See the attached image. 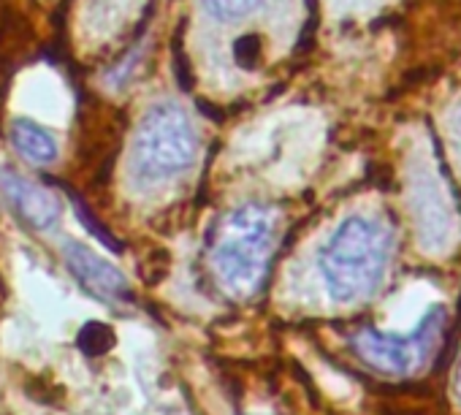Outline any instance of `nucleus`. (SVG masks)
<instances>
[{
    "instance_id": "nucleus-9",
    "label": "nucleus",
    "mask_w": 461,
    "mask_h": 415,
    "mask_svg": "<svg viewBox=\"0 0 461 415\" xmlns=\"http://www.w3.org/2000/svg\"><path fill=\"white\" fill-rule=\"evenodd\" d=\"M456 396L461 399V364H458V372H456Z\"/></svg>"
},
{
    "instance_id": "nucleus-5",
    "label": "nucleus",
    "mask_w": 461,
    "mask_h": 415,
    "mask_svg": "<svg viewBox=\"0 0 461 415\" xmlns=\"http://www.w3.org/2000/svg\"><path fill=\"white\" fill-rule=\"evenodd\" d=\"M63 258H66L71 275L93 296L106 299V302H120V299H128L131 296L125 275L117 266H112L106 258H101L95 250H90V248H85L79 242H66Z\"/></svg>"
},
{
    "instance_id": "nucleus-3",
    "label": "nucleus",
    "mask_w": 461,
    "mask_h": 415,
    "mask_svg": "<svg viewBox=\"0 0 461 415\" xmlns=\"http://www.w3.org/2000/svg\"><path fill=\"white\" fill-rule=\"evenodd\" d=\"M198 152V136L185 114L174 104L152 106L133 139L131 174L139 185H160L185 174Z\"/></svg>"
},
{
    "instance_id": "nucleus-2",
    "label": "nucleus",
    "mask_w": 461,
    "mask_h": 415,
    "mask_svg": "<svg viewBox=\"0 0 461 415\" xmlns=\"http://www.w3.org/2000/svg\"><path fill=\"white\" fill-rule=\"evenodd\" d=\"M391 261L388 229L366 215H350L337 226L321 250V275L329 296L339 304H353L377 291Z\"/></svg>"
},
{
    "instance_id": "nucleus-8",
    "label": "nucleus",
    "mask_w": 461,
    "mask_h": 415,
    "mask_svg": "<svg viewBox=\"0 0 461 415\" xmlns=\"http://www.w3.org/2000/svg\"><path fill=\"white\" fill-rule=\"evenodd\" d=\"M203 9L220 20V23H234L242 17H250L258 6H264L267 0H201Z\"/></svg>"
},
{
    "instance_id": "nucleus-7",
    "label": "nucleus",
    "mask_w": 461,
    "mask_h": 415,
    "mask_svg": "<svg viewBox=\"0 0 461 415\" xmlns=\"http://www.w3.org/2000/svg\"><path fill=\"white\" fill-rule=\"evenodd\" d=\"M12 141L20 155H25L33 163H52L58 158V141L55 136L39 125L36 120L20 117L12 122Z\"/></svg>"
},
{
    "instance_id": "nucleus-4",
    "label": "nucleus",
    "mask_w": 461,
    "mask_h": 415,
    "mask_svg": "<svg viewBox=\"0 0 461 415\" xmlns=\"http://www.w3.org/2000/svg\"><path fill=\"white\" fill-rule=\"evenodd\" d=\"M442 323H445V310L437 304L418 320V326L410 334H385L377 329H361L353 337V347L375 369L391 374H410L437 347Z\"/></svg>"
},
{
    "instance_id": "nucleus-6",
    "label": "nucleus",
    "mask_w": 461,
    "mask_h": 415,
    "mask_svg": "<svg viewBox=\"0 0 461 415\" xmlns=\"http://www.w3.org/2000/svg\"><path fill=\"white\" fill-rule=\"evenodd\" d=\"M4 187H6L9 201L14 203V210L20 212V218L28 226H33L39 231L55 229V223L60 221V203H58L55 195H50L36 182H28V179H23L20 174H12V171L4 174Z\"/></svg>"
},
{
    "instance_id": "nucleus-1",
    "label": "nucleus",
    "mask_w": 461,
    "mask_h": 415,
    "mask_svg": "<svg viewBox=\"0 0 461 415\" xmlns=\"http://www.w3.org/2000/svg\"><path fill=\"white\" fill-rule=\"evenodd\" d=\"M277 218L264 203H245L230 210L214 229L209 261L220 285L230 293L248 299L253 296L272 264Z\"/></svg>"
}]
</instances>
